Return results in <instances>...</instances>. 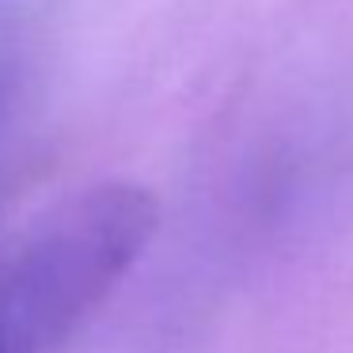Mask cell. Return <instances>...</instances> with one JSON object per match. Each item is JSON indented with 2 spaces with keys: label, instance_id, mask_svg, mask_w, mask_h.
Returning a JSON list of instances; mask_svg holds the SVG:
<instances>
[{
  "label": "cell",
  "instance_id": "6da1fadb",
  "mask_svg": "<svg viewBox=\"0 0 353 353\" xmlns=\"http://www.w3.org/2000/svg\"><path fill=\"white\" fill-rule=\"evenodd\" d=\"M19 95H23V34L12 19L0 16V168H4V156H8Z\"/></svg>",
  "mask_w": 353,
  "mask_h": 353
},
{
  "label": "cell",
  "instance_id": "7a4b0ae2",
  "mask_svg": "<svg viewBox=\"0 0 353 353\" xmlns=\"http://www.w3.org/2000/svg\"><path fill=\"white\" fill-rule=\"evenodd\" d=\"M0 353H16V350L8 345V338H4V334H0Z\"/></svg>",
  "mask_w": 353,
  "mask_h": 353
}]
</instances>
